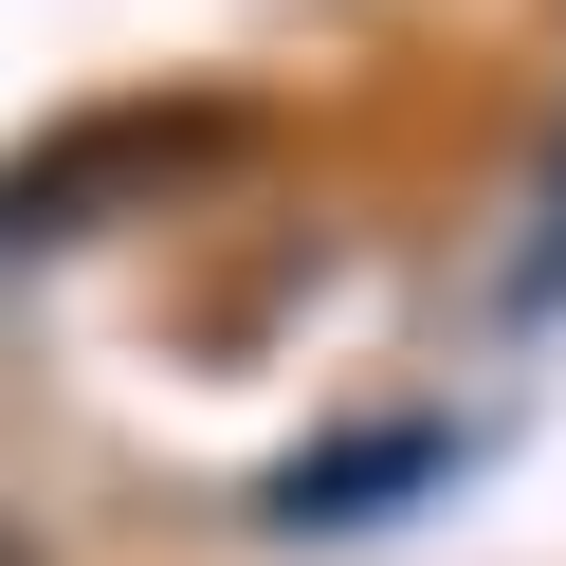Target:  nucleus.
<instances>
[{"label": "nucleus", "mask_w": 566, "mask_h": 566, "mask_svg": "<svg viewBox=\"0 0 566 566\" xmlns=\"http://www.w3.org/2000/svg\"><path fill=\"white\" fill-rule=\"evenodd\" d=\"M457 457H475L457 420H366V439H311V457H274V475H256V512H274V530H384L402 493H439Z\"/></svg>", "instance_id": "1"}, {"label": "nucleus", "mask_w": 566, "mask_h": 566, "mask_svg": "<svg viewBox=\"0 0 566 566\" xmlns=\"http://www.w3.org/2000/svg\"><path fill=\"white\" fill-rule=\"evenodd\" d=\"M184 147H220V111H111V128H74V147L0 165V238H19V256H38V238H92V201L147 184V165H184Z\"/></svg>", "instance_id": "2"}, {"label": "nucleus", "mask_w": 566, "mask_h": 566, "mask_svg": "<svg viewBox=\"0 0 566 566\" xmlns=\"http://www.w3.org/2000/svg\"><path fill=\"white\" fill-rule=\"evenodd\" d=\"M512 311H566V128H548V184H530V256H512Z\"/></svg>", "instance_id": "3"}, {"label": "nucleus", "mask_w": 566, "mask_h": 566, "mask_svg": "<svg viewBox=\"0 0 566 566\" xmlns=\"http://www.w3.org/2000/svg\"><path fill=\"white\" fill-rule=\"evenodd\" d=\"M0 566H38V548H19V530H0Z\"/></svg>", "instance_id": "4"}]
</instances>
